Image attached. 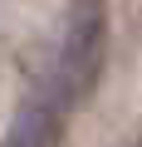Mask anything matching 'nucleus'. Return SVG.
I'll use <instances>...</instances> for the list:
<instances>
[{
    "instance_id": "obj_2",
    "label": "nucleus",
    "mask_w": 142,
    "mask_h": 147,
    "mask_svg": "<svg viewBox=\"0 0 142 147\" xmlns=\"http://www.w3.org/2000/svg\"><path fill=\"white\" fill-rule=\"evenodd\" d=\"M59 123H64V113L49 98H30L15 113V123H10L0 147H59Z\"/></svg>"
},
{
    "instance_id": "obj_1",
    "label": "nucleus",
    "mask_w": 142,
    "mask_h": 147,
    "mask_svg": "<svg viewBox=\"0 0 142 147\" xmlns=\"http://www.w3.org/2000/svg\"><path fill=\"white\" fill-rule=\"evenodd\" d=\"M103 49H108V10L103 0H69V25H64V49L54 64V79H49V103L64 113L74 108L93 79L103 69Z\"/></svg>"
}]
</instances>
